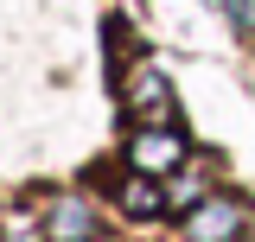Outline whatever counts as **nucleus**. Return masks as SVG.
Listing matches in <instances>:
<instances>
[{"label":"nucleus","instance_id":"obj_1","mask_svg":"<svg viewBox=\"0 0 255 242\" xmlns=\"http://www.w3.org/2000/svg\"><path fill=\"white\" fill-rule=\"evenodd\" d=\"M243 223H249V204H243L236 191H211V198H198L191 217H185L191 242H236Z\"/></svg>","mask_w":255,"mask_h":242},{"label":"nucleus","instance_id":"obj_2","mask_svg":"<svg viewBox=\"0 0 255 242\" xmlns=\"http://www.w3.org/2000/svg\"><path fill=\"white\" fill-rule=\"evenodd\" d=\"M122 102L134 109V115H159L166 102H172V83H166V70H153V64H140L134 77H128V90H122Z\"/></svg>","mask_w":255,"mask_h":242},{"label":"nucleus","instance_id":"obj_3","mask_svg":"<svg viewBox=\"0 0 255 242\" xmlns=\"http://www.w3.org/2000/svg\"><path fill=\"white\" fill-rule=\"evenodd\" d=\"M45 230H51V242H90L96 236V211L83 198H58L51 217H45Z\"/></svg>","mask_w":255,"mask_h":242},{"label":"nucleus","instance_id":"obj_4","mask_svg":"<svg viewBox=\"0 0 255 242\" xmlns=\"http://www.w3.org/2000/svg\"><path fill=\"white\" fill-rule=\"evenodd\" d=\"M185 159V140L179 134H134V172H166V166H179Z\"/></svg>","mask_w":255,"mask_h":242},{"label":"nucleus","instance_id":"obj_5","mask_svg":"<svg viewBox=\"0 0 255 242\" xmlns=\"http://www.w3.org/2000/svg\"><path fill=\"white\" fill-rule=\"evenodd\" d=\"M159 204H166V191H159V179H153V172H134V179L122 185V211H134V217H153Z\"/></svg>","mask_w":255,"mask_h":242},{"label":"nucleus","instance_id":"obj_6","mask_svg":"<svg viewBox=\"0 0 255 242\" xmlns=\"http://www.w3.org/2000/svg\"><path fill=\"white\" fill-rule=\"evenodd\" d=\"M0 242H6V236H0Z\"/></svg>","mask_w":255,"mask_h":242}]
</instances>
